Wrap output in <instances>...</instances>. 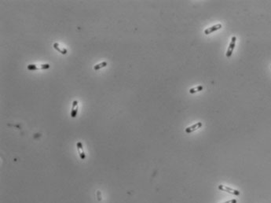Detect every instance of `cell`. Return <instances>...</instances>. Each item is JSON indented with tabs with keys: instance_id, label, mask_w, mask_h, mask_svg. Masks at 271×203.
Returning <instances> with one entry per match:
<instances>
[{
	"instance_id": "obj_1",
	"label": "cell",
	"mask_w": 271,
	"mask_h": 203,
	"mask_svg": "<svg viewBox=\"0 0 271 203\" xmlns=\"http://www.w3.org/2000/svg\"><path fill=\"white\" fill-rule=\"evenodd\" d=\"M218 189L222 190V191H225V192L231 194H233V195H240V192L238 190H235V189H233V188H230V187L225 186V185H222V184L218 185Z\"/></svg>"
},
{
	"instance_id": "obj_2",
	"label": "cell",
	"mask_w": 271,
	"mask_h": 203,
	"mask_svg": "<svg viewBox=\"0 0 271 203\" xmlns=\"http://www.w3.org/2000/svg\"><path fill=\"white\" fill-rule=\"evenodd\" d=\"M51 67V65H49V64H43V65H41L40 66H38V65H32V64H30L28 66H27V69L29 71H37V70H42V69H47Z\"/></svg>"
},
{
	"instance_id": "obj_3",
	"label": "cell",
	"mask_w": 271,
	"mask_h": 203,
	"mask_svg": "<svg viewBox=\"0 0 271 203\" xmlns=\"http://www.w3.org/2000/svg\"><path fill=\"white\" fill-rule=\"evenodd\" d=\"M236 36H233L231 39V42H230V45H229V47L226 51V57H231V55L233 54V49L235 48L236 46Z\"/></svg>"
},
{
	"instance_id": "obj_4",
	"label": "cell",
	"mask_w": 271,
	"mask_h": 203,
	"mask_svg": "<svg viewBox=\"0 0 271 203\" xmlns=\"http://www.w3.org/2000/svg\"><path fill=\"white\" fill-rule=\"evenodd\" d=\"M202 125H203V124H202L201 122H197V123H196V124H194L193 125H192V126H189V127L186 128V133H192L194 131L202 127Z\"/></svg>"
},
{
	"instance_id": "obj_5",
	"label": "cell",
	"mask_w": 271,
	"mask_h": 203,
	"mask_svg": "<svg viewBox=\"0 0 271 203\" xmlns=\"http://www.w3.org/2000/svg\"><path fill=\"white\" fill-rule=\"evenodd\" d=\"M222 25L221 24H217V25H214L211 26L210 28H208L207 29H205L204 30V34L206 35H209V34H211L212 32H215V31H217V30H219V29H222Z\"/></svg>"
},
{
	"instance_id": "obj_6",
	"label": "cell",
	"mask_w": 271,
	"mask_h": 203,
	"mask_svg": "<svg viewBox=\"0 0 271 203\" xmlns=\"http://www.w3.org/2000/svg\"><path fill=\"white\" fill-rule=\"evenodd\" d=\"M78 114V101L73 102V106H72V111H71V117L73 118H76Z\"/></svg>"
},
{
	"instance_id": "obj_7",
	"label": "cell",
	"mask_w": 271,
	"mask_h": 203,
	"mask_svg": "<svg viewBox=\"0 0 271 203\" xmlns=\"http://www.w3.org/2000/svg\"><path fill=\"white\" fill-rule=\"evenodd\" d=\"M77 150H78V151H79L80 158L82 159V160H84V159L86 158V155L85 153L83 151V144L80 143V142L77 143Z\"/></svg>"
},
{
	"instance_id": "obj_8",
	"label": "cell",
	"mask_w": 271,
	"mask_h": 203,
	"mask_svg": "<svg viewBox=\"0 0 271 203\" xmlns=\"http://www.w3.org/2000/svg\"><path fill=\"white\" fill-rule=\"evenodd\" d=\"M203 89H204V87L201 85H200V86H198V87H194V88L190 89V90H189V93H190V94H194V93H196V92L200 91H202Z\"/></svg>"
},
{
	"instance_id": "obj_9",
	"label": "cell",
	"mask_w": 271,
	"mask_h": 203,
	"mask_svg": "<svg viewBox=\"0 0 271 203\" xmlns=\"http://www.w3.org/2000/svg\"><path fill=\"white\" fill-rule=\"evenodd\" d=\"M54 49H56L57 51H59V52H60V53H61L62 54H67V50H65V49H61V48L59 47V44H58V43H54Z\"/></svg>"
},
{
	"instance_id": "obj_10",
	"label": "cell",
	"mask_w": 271,
	"mask_h": 203,
	"mask_svg": "<svg viewBox=\"0 0 271 203\" xmlns=\"http://www.w3.org/2000/svg\"><path fill=\"white\" fill-rule=\"evenodd\" d=\"M108 64L106 61H103V62H101V63L98 64V65H96L95 67H94V69L95 70H98L100 69L101 68H104V67H106Z\"/></svg>"
},
{
	"instance_id": "obj_11",
	"label": "cell",
	"mask_w": 271,
	"mask_h": 203,
	"mask_svg": "<svg viewBox=\"0 0 271 203\" xmlns=\"http://www.w3.org/2000/svg\"><path fill=\"white\" fill-rule=\"evenodd\" d=\"M237 202V201L236 199H231L229 200V201H226V202H225L222 203H236Z\"/></svg>"
},
{
	"instance_id": "obj_12",
	"label": "cell",
	"mask_w": 271,
	"mask_h": 203,
	"mask_svg": "<svg viewBox=\"0 0 271 203\" xmlns=\"http://www.w3.org/2000/svg\"><path fill=\"white\" fill-rule=\"evenodd\" d=\"M270 68H271V65H270Z\"/></svg>"
}]
</instances>
